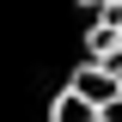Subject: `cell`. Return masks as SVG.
Returning <instances> with one entry per match:
<instances>
[{
	"label": "cell",
	"mask_w": 122,
	"mask_h": 122,
	"mask_svg": "<svg viewBox=\"0 0 122 122\" xmlns=\"http://www.w3.org/2000/svg\"><path fill=\"white\" fill-rule=\"evenodd\" d=\"M67 86H73L79 98H92L98 110H104V104H116V98H122V73H110L104 61H86V67H79V73L67 79Z\"/></svg>",
	"instance_id": "cell-1"
},
{
	"label": "cell",
	"mask_w": 122,
	"mask_h": 122,
	"mask_svg": "<svg viewBox=\"0 0 122 122\" xmlns=\"http://www.w3.org/2000/svg\"><path fill=\"white\" fill-rule=\"evenodd\" d=\"M49 122H104V110H98L92 98H79V92L67 86V92L55 98V104H49Z\"/></svg>",
	"instance_id": "cell-2"
},
{
	"label": "cell",
	"mask_w": 122,
	"mask_h": 122,
	"mask_svg": "<svg viewBox=\"0 0 122 122\" xmlns=\"http://www.w3.org/2000/svg\"><path fill=\"white\" fill-rule=\"evenodd\" d=\"M86 6H98V0H86Z\"/></svg>",
	"instance_id": "cell-4"
},
{
	"label": "cell",
	"mask_w": 122,
	"mask_h": 122,
	"mask_svg": "<svg viewBox=\"0 0 122 122\" xmlns=\"http://www.w3.org/2000/svg\"><path fill=\"white\" fill-rule=\"evenodd\" d=\"M104 122H122V98H116V104H104Z\"/></svg>",
	"instance_id": "cell-3"
}]
</instances>
